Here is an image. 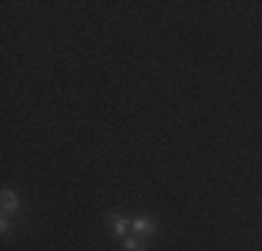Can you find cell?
<instances>
[{
    "mask_svg": "<svg viewBox=\"0 0 262 251\" xmlns=\"http://www.w3.org/2000/svg\"><path fill=\"white\" fill-rule=\"evenodd\" d=\"M0 232H3V235H9V215L0 218Z\"/></svg>",
    "mask_w": 262,
    "mask_h": 251,
    "instance_id": "cell-5",
    "label": "cell"
},
{
    "mask_svg": "<svg viewBox=\"0 0 262 251\" xmlns=\"http://www.w3.org/2000/svg\"><path fill=\"white\" fill-rule=\"evenodd\" d=\"M126 251H145V243L137 237H126Z\"/></svg>",
    "mask_w": 262,
    "mask_h": 251,
    "instance_id": "cell-4",
    "label": "cell"
},
{
    "mask_svg": "<svg viewBox=\"0 0 262 251\" xmlns=\"http://www.w3.org/2000/svg\"><path fill=\"white\" fill-rule=\"evenodd\" d=\"M109 226H112V232H115L117 237H126V232H128V221H126V218L109 215Z\"/></svg>",
    "mask_w": 262,
    "mask_h": 251,
    "instance_id": "cell-3",
    "label": "cell"
},
{
    "mask_svg": "<svg viewBox=\"0 0 262 251\" xmlns=\"http://www.w3.org/2000/svg\"><path fill=\"white\" fill-rule=\"evenodd\" d=\"M0 201H3V215H11V212H17V210H20V198H17L11 190H3V196H0Z\"/></svg>",
    "mask_w": 262,
    "mask_h": 251,
    "instance_id": "cell-2",
    "label": "cell"
},
{
    "mask_svg": "<svg viewBox=\"0 0 262 251\" xmlns=\"http://www.w3.org/2000/svg\"><path fill=\"white\" fill-rule=\"evenodd\" d=\"M131 229H134L140 237H151L154 232H157V223H154V221H148V218H137V221L131 223Z\"/></svg>",
    "mask_w": 262,
    "mask_h": 251,
    "instance_id": "cell-1",
    "label": "cell"
}]
</instances>
